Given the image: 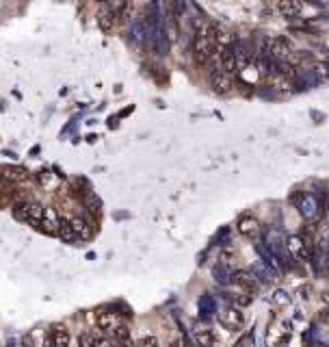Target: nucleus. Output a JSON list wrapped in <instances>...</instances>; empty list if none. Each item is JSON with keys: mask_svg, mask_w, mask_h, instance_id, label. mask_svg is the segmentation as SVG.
I'll list each match as a JSON object with an SVG mask.
<instances>
[{"mask_svg": "<svg viewBox=\"0 0 329 347\" xmlns=\"http://www.w3.org/2000/svg\"><path fill=\"white\" fill-rule=\"evenodd\" d=\"M215 52V44L208 35H195V41H193V57L197 61V66H206L210 63Z\"/></svg>", "mask_w": 329, "mask_h": 347, "instance_id": "1", "label": "nucleus"}, {"mask_svg": "<svg viewBox=\"0 0 329 347\" xmlns=\"http://www.w3.org/2000/svg\"><path fill=\"white\" fill-rule=\"evenodd\" d=\"M219 323L227 328V330H241L245 323V317L236 306H225L219 310Z\"/></svg>", "mask_w": 329, "mask_h": 347, "instance_id": "2", "label": "nucleus"}, {"mask_svg": "<svg viewBox=\"0 0 329 347\" xmlns=\"http://www.w3.org/2000/svg\"><path fill=\"white\" fill-rule=\"evenodd\" d=\"M286 250L295 261H301V263L310 261V245H308V241H303L297 234H292L286 239Z\"/></svg>", "mask_w": 329, "mask_h": 347, "instance_id": "3", "label": "nucleus"}, {"mask_svg": "<svg viewBox=\"0 0 329 347\" xmlns=\"http://www.w3.org/2000/svg\"><path fill=\"white\" fill-rule=\"evenodd\" d=\"M292 57H295V50L286 37H275L271 46V59H275L279 63H288Z\"/></svg>", "mask_w": 329, "mask_h": 347, "instance_id": "4", "label": "nucleus"}, {"mask_svg": "<svg viewBox=\"0 0 329 347\" xmlns=\"http://www.w3.org/2000/svg\"><path fill=\"white\" fill-rule=\"evenodd\" d=\"M297 208H299L301 217L308 219V222H312V219L318 217V208H321V204H318V200L314 196L303 193V196H299V200H297Z\"/></svg>", "mask_w": 329, "mask_h": 347, "instance_id": "5", "label": "nucleus"}, {"mask_svg": "<svg viewBox=\"0 0 329 347\" xmlns=\"http://www.w3.org/2000/svg\"><path fill=\"white\" fill-rule=\"evenodd\" d=\"M232 282L234 285H239L247 295H253L255 291H258V278H255L251 271H243V269L234 271L232 273Z\"/></svg>", "mask_w": 329, "mask_h": 347, "instance_id": "6", "label": "nucleus"}, {"mask_svg": "<svg viewBox=\"0 0 329 347\" xmlns=\"http://www.w3.org/2000/svg\"><path fill=\"white\" fill-rule=\"evenodd\" d=\"M210 85H213L217 94H230L234 87V78L221 70H213L210 72Z\"/></svg>", "mask_w": 329, "mask_h": 347, "instance_id": "7", "label": "nucleus"}, {"mask_svg": "<svg viewBox=\"0 0 329 347\" xmlns=\"http://www.w3.org/2000/svg\"><path fill=\"white\" fill-rule=\"evenodd\" d=\"M236 228H239L241 236H245V239H249V241L260 234V222L253 215H243L239 222H236Z\"/></svg>", "mask_w": 329, "mask_h": 347, "instance_id": "8", "label": "nucleus"}, {"mask_svg": "<svg viewBox=\"0 0 329 347\" xmlns=\"http://www.w3.org/2000/svg\"><path fill=\"white\" fill-rule=\"evenodd\" d=\"M0 178L7 182H24L29 180V171L17 165H0Z\"/></svg>", "mask_w": 329, "mask_h": 347, "instance_id": "9", "label": "nucleus"}, {"mask_svg": "<svg viewBox=\"0 0 329 347\" xmlns=\"http://www.w3.org/2000/svg\"><path fill=\"white\" fill-rule=\"evenodd\" d=\"M96 323H98V330L102 332H113L120 321H117V315L111 313V310H98L96 313Z\"/></svg>", "mask_w": 329, "mask_h": 347, "instance_id": "10", "label": "nucleus"}, {"mask_svg": "<svg viewBox=\"0 0 329 347\" xmlns=\"http://www.w3.org/2000/svg\"><path fill=\"white\" fill-rule=\"evenodd\" d=\"M219 68H221V72H225V74H230V76L236 74L239 61H236L234 48H227V50H223L221 54H219Z\"/></svg>", "mask_w": 329, "mask_h": 347, "instance_id": "11", "label": "nucleus"}, {"mask_svg": "<svg viewBox=\"0 0 329 347\" xmlns=\"http://www.w3.org/2000/svg\"><path fill=\"white\" fill-rule=\"evenodd\" d=\"M26 215H29V224L31 226H41L45 219V208L39 202H26Z\"/></svg>", "mask_w": 329, "mask_h": 347, "instance_id": "12", "label": "nucleus"}, {"mask_svg": "<svg viewBox=\"0 0 329 347\" xmlns=\"http://www.w3.org/2000/svg\"><path fill=\"white\" fill-rule=\"evenodd\" d=\"M115 22H117L115 13H113L106 5H102V9H100V13H98V24H100V29H102L104 33H111V31L115 29Z\"/></svg>", "mask_w": 329, "mask_h": 347, "instance_id": "13", "label": "nucleus"}, {"mask_svg": "<svg viewBox=\"0 0 329 347\" xmlns=\"http://www.w3.org/2000/svg\"><path fill=\"white\" fill-rule=\"evenodd\" d=\"M277 11L284 17H297L301 13V3H297V0H279Z\"/></svg>", "mask_w": 329, "mask_h": 347, "instance_id": "14", "label": "nucleus"}, {"mask_svg": "<svg viewBox=\"0 0 329 347\" xmlns=\"http://www.w3.org/2000/svg\"><path fill=\"white\" fill-rule=\"evenodd\" d=\"M48 334H50L54 347H69V332L63 326H54Z\"/></svg>", "mask_w": 329, "mask_h": 347, "instance_id": "15", "label": "nucleus"}, {"mask_svg": "<svg viewBox=\"0 0 329 347\" xmlns=\"http://www.w3.org/2000/svg\"><path fill=\"white\" fill-rule=\"evenodd\" d=\"M193 341H195L197 347H213L215 334H213V330H208V328H199V330H195V334H193Z\"/></svg>", "mask_w": 329, "mask_h": 347, "instance_id": "16", "label": "nucleus"}, {"mask_svg": "<svg viewBox=\"0 0 329 347\" xmlns=\"http://www.w3.org/2000/svg\"><path fill=\"white\" fill-rule=\"evenodd\" d=\"M59 236L65 243H74V241H78V236H76V232H74V228H72V224H69V219H61L59 222Z\"/></svg>", "mask_w": 329, "mask_h": 347, "instance_id": "17", "label": "nucleus"}, {"mask_svg": "<svg viewBox=\"0 0 329 347\" xmlns=\"http://www.w3.org/2000/svg\"><path fill=\"white\" fill-rule=\"evenodd\" d=\"M69 224H72V228H74V232H76L78 239H89V236H91V228H89V224L85 222V219L74 217V219H69Z\"/></svg>", "mask_w": 329, "mask_h": 347, "instance_id": "18", "label": "nucleus"}, {"mask_svg": "<svg viewBox=\"0 0 329 347\" xmlns=\"http://www.w3.org/2000/svg\"><path fill=\"white\" fill-rule=\"evenodd\" d=\"M213 310H215V302H213V299H210L208 295L202 297V302H199V313H202L204 317H208Z\"/></svg>", "mask_w": 329, "mask_h": 347, "instance_id": "19", "label": "nucleus"}, {"mask_svg": "<svg viewBox=\"0 0 329 347\" xmlns=\"http://www.w3.org/2000/svg\"><path fill=\"white\" fill-rule=\"evenodd\" d=\"M93 341H96L93 332H82L78 336V347H93Z\"/></svg>", "mask_w": 329, "mask_h": 347, "instance_id": "20", "label": "nucleus"}, {"mask_svg": "<svg viewBox=\"0 0 329 347\" xmlns=\"http://www.w3.org/2000/svg\"><path fill=\"white\" fill-rule=\"evenodd\" d=\"M13 215H15V219H20V222L29 224V215H26V202H24V204H15V206H13Z\"/></svg>", "mask_w": 329, "mask_h": 347, "instance_id": "21", "label": "nucleus"}, {"mask_svg": "<svg viewBox=\"0 0 329 347\" xmlns=\"http://www.w3.org/2000/svg\"><path fill=\"white\" fill-rule=\"evenodd\" d=\"M96 341H93V347H113V341H108L106 336H102V332H93Z\"/></svg>", "mask_w": 329, "mask_h": 347, "instance_id": "22", "label": "nucleus"}, {"mask_svg": "<svg viewBox=\"0 0 329 347\" xmlns=\"http://www.w3.org/2000/svg\"><path fill=\"white\" fill-rule=\"evenodd\" d=\"M87 206H89V211L93 213V215H100V200H98L96 196L89 193V198H87Z\"/></svg>", "mask_w": 329, "mask_h": 347, "instance_id": "23", "label": "nucleus"}, {"mask_svg": "<svg viewBox=\"0 0 329 347\" xmlns=\"http://www.w3.org/2000/svg\"><path fill=\"white\" fill-rule=\"evenodd\" d=\"M136 347H160V343H158L156 336H143Z\"/></svg>", "mask_w": 329, "mask_h": 347, "instance_id": "24", "label": "nucleus"}, {"mask_svg": "<svg viewBox=\"0 0 329 347\" xmlns=\"http://www.w3.org/2000/svg\"><path fill=\"white\" fill-rule=\"evenodd\" d=\"M37 178H39V182H41V185H50V171H45V169H41L39 174H37Z\"/></svg>", "mask_w": 329, "mask_h": 347, "instance_id": "25", "label": "nucleus"}, {"mask_svg": "<svg viewBox=\"0 0 329 347\" xmlns=\"http://www.w3.org/2000/svg\"><path fill=\"white\" fill-rule=\"evenodd\" d=\"M318 321L325 323V326H329V306H327V308H323L321 313H318Z\"/></svg>", "mask_w": 329, "mask_h": 347, "instance_id": "26", "label": "nucleus"}, {"mask_svg": "<svg viewBox=\"0 0 329 347\" xmlns=\"http://www.w3.org/2000/svg\"><path fill=\"white\" fill-rule=\"evenodd\" d=\"M236 304H239V306H249L251 304V295H243V297H236Z\"/></svg>", "mask_w": 329, "mask_h": 347, "instance_id": "27", "label": "nucleus"}, {"mask_svg": "<svg viewBox=\"0 0 329 347\" xmlns=\"http://www.w3.org/2000/svg\"><path fill=\"white\" fill-rule=\"evenodd\" d=\"M22 347H35L33 334H24V336H22Z\"/></svg>", "mask_w": 329, "mask_h": 347, "instance_id": "28", "label": "nucleus"}, {"mask_svg": "<svg viewBox=\"0 0 329 347\" xmlns=\"http://www.w3.org/2000/svg\"><path fill=\"white\" fill-rule=\"evenodd\" d=\"M318 72H321V74L329 80V61H325V63H321V66H318Z\"/></svg>", "mask_w": 329, "mask_h": 347, "instance_id": "29", "label": "nucleus"}, {"mask_svg": "<svg viewBox=\"0 0 329 347\" xmlns=\"http://www.w3.org/2000/svg\"><path fill=\"white\" fill-rule=\"evenodd\" d=\"M178 341H180V347H193V341H191V339H189V336H186V334H182V336H180V339H178Z\"/></svg>", "mask_w": 329, "mask_h": 347, "instance_id": "30", "label": "nucleus"}, {"mask_svg": "<svg viewBox=\"0 0 329 347\" xmlns=\"http://www.w3.org/2000/svg\"><path fill=\"white\" fill-rule=\"evenodd\" d=\"M321 297H323V302L329 306V289H327V291H323V295H321Z\"/></svg>", "mask_w": 329, "mask_h": 347, "instance_id": "31", "label": "nucleus"}, {"mask_svg": "<svg viewBox=\"0 0 329 347\" xmlns=\"http://www.w3.org/2000/svg\"><path fill=\"white\" fill-rule=\"evenodd\" d=\"M327 263H329V252H327Z\"/></svg>", "mask_w": 329, "mask_h": 347, "instance_id": "32", "label": "nucleus"}]
</instances>
